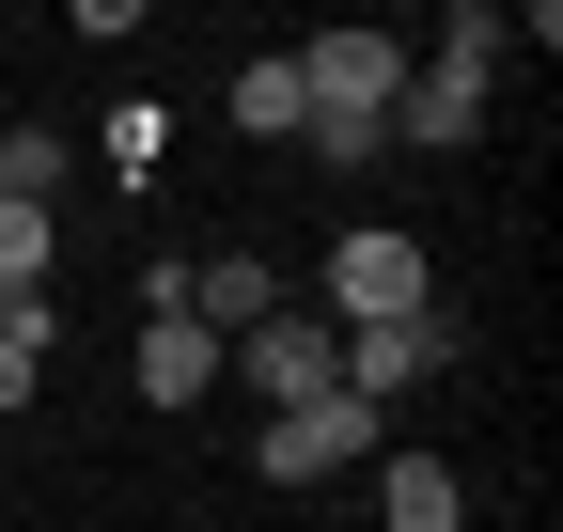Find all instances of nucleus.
<instances>
[{
	"instance_id": "1",
	"label": "nucleus",
	"mask_w": 563,
	"mask_h": 532,
	"mask_svg": "<svg viewBox=\"0 0 563 532\" xmlns=\"http://www.w3.org/2000/svg\"><path fill=\"white\" fill-rule=\"evenodd\" d=\"M391 313H439V266H422V235H391V220L329 235V329H391Z\"/></svg>"
},
{
	"instance_id": "2",
	"label": "nucleus",
	"mask_w": 563,
	"mask_h": 532,
	"mask_svg": "<svg viewBox=\"0 0 563 532\" xmlns=\"http://www.w3.org/2000/svg\"><path fill=\"white\" fill-rule=\"evenodd\" d=\"M376 439H391V423H376V408H361V391H344V376H329V391H313V408H266V439H251V454H266V486H329V470H361V454H376Z\"/></svg>"
},
{
	"instance_id": "3",
	"label": "nucleus",
	"mask_w": 563,
	"mask_h": 532,
	"mask_svg": "<svg viewBox=\"0 0 563 532\" xmlns=\"http://www.w3.org/2000/svg\"><path fill=\"white\" fill-rule=\"evenodd\" d=\"M298 95L344 110V125H391V95H407V32H361V16L313 32V47H298Z\"/></svg>"
},
{
	"instance_id": "4",
	"label": "nucleus",
	"mask_w": 563,
	"mask_h": 532,
	"mask_svg": "<svg viewBox=\"0 0 563 532\" xmlns=\"http://www.w3.org/2000/svg\"><path fill=\"white\" fill-rule=\"evenodd\" d=\"M220 376H251L266 408H313V391L344 376V329H329V313H266L251 345H220Z\"/></svg>"
},
{
	"instance_id": "5",
	"label": "nucleus",
	"mask_w": 563,
	"mask_h": 532,
	"mask_svg": "<svg viewBox=\"0 0 563 532\" xmlns=\"http://www.w3.org/2000/svg\"><path fill=\"white\" fill-rule=\"evenodd\" d=\"M454 361V313H391V329H344V391H361V408L391 423V391H422Z\"/></svg>"
},
{
	"instance_id": "6",
	"label": "nucleus",
	"mask_w": 563,
	"mask_h": 532,
	"mask_svg": "<svg viewBox=\"0 0 563 532\" xmlns=\"http://www.w3.org/2000/svg\"><path fill=\"white\" fill-rule=\"evenodd\" d=\"M391 142H422V157L485 142V63H422V79L391 95Z\"/></svg>"
},
{
	"instance_id": "7",
	"label": "nucleus",
	"mask_w": 563,
	"mask_h": 532,
	"mask_svg": "<svg viewBox=\"0 0 563 532\" xmlns=\"http://www.w3.org/2000/svg\"><path fill=\"white\" fill-rule=\"evenodd\" d=\"M266 313H282V266H266V251H220V266H188V329H203V345H251Z\"/></svg>"
},
{
	"instance_id": "8",
	"label": "nucleus",
	"mask_w": 563,
	"mask_h": 532,
	"mask_svg": "<svg viewBox=\"0 0 563 532\" xmlns=\"http://www.w3.org/2000/svg\"><path fill=\"white\" fill-rule=\"evenodd\" d=\"M141 391H157V408H203V391H220V345H203L188 313H141Z\"/></svg>"
},
{
	"instance_id": "9",
	"label": "nucleus",
	"mask_w": 563,
	"mask_h": 532,
	"mask_svg": "<svg viewBox=\"0 0 563 532\" xmlns=\"http://www.w3.org/2000/svg\"><path fill=\"white\" fill-rule=\"evenodd\" d=\"M376 517L391 532H470V486L439 470V454H391V470H376Z\"/></svg>"
},
{
	"instance_id": "10",
	"label": "nucleus",
	"mask_w": 563,
	"mask_h": 532,
	"mask_svg": "<svg viewBox=\"0 0 563 532\" xmlns=\"http://www.w3.org/2000/svg\"><path fill=\"white\" fill-rule=\"evenodd\" d=\"M235 125H251V142H298V125H313V95H298V47L235 63Z\"/></svg>"
},
{
	"instance_id": "11",
	"label": "nucleus",
	"mask_w": 563,
	"mask_h": 532,
	"mask_svg": "<svg viewBox=\"0 0 563 532\" xmlns=\"http://www.w3.org/2000/svg\"><path fill=\"white\" fill-rule=\"evenodd\" d=\"M501 47H517V32L485 16V0H454V16H439V47H422V63H485V79H501Z\"/></svg>"
},
{
	"instance_id": "12",
	"label": "nucleus",
	"mask_w": 563,
	"mask_h": 532,
	"mask_svg": "<svg viewBox=\"0 0 563 532\" xmlns=\"http://www.w3.org/2000/svg\"><path fill=\"white\" fill-rule=\"evenodd\" d=\"M298 142H313L329 173H361V157H391V125H344V110H313V125H298Z\"/></svg>"
},
{
	"instance_id": "13",
	"label": "nucleus",
	"mask_w": 563,
	"mask_h": 532,
	"mask_svg": "<svg viewBox=\"0 0 563 532\" xmlns=\"http://www.w3.org/2000/svg\"><path fill=\"white\" fill-rule=\"evenodd\" d=\"M32 376H47V329H0V423L32 408Z\"/></svg>"
}]
</instances>
